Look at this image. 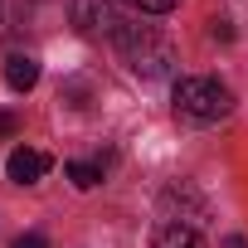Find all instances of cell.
<instances>
[{
    "label": "cell",
    "instance_id": "30bf717a",
    "mask_svg": "<svg viewBox=\"0 0 248 248\" xmlns=\"http://www.w3.org/2000/svg\"><path fill=\"white\" fill-rule=\"evenodd\" d=\"M15 248H49V238H44V233H20Z\"/></svg>",
    "mask_w": 248,
    "mask_h": 248
},
{
    "label": "cell",
    "instance_id": "8992f818",
    "mask_svg": "<svg viewBox=\"0 0 248 248\" xmlns=\"http://www.w3.org/2000/svg\"><path fill=\"white\" fill-rule=\"evenodd\" d=\"M5 83H10L15 93H30V88L39 83V59H30V54H10V59H5Z\"/></svg>",
    "mask_w": 248,
    "mask_h": 248
},
{
    "label": "cell",
    "instance_id": "9c48e42d",
    "mask_svg": "<svg viewBox=\"0 0 248 248\" xmlns=\"http://www.w3.org/2000/svg\"><path fill=\"white\" fill-rule=\"evenodd\" d=\"M127 5H137V10H146V15H166V10L180 5V0H127Z\"/></svg>",
    "mask_w": 248,
    "mask_h": 248
},
{
    "label": "cell",
    "instance_id": "277c9868",
    "mask_svg": "<svg viewBox=\"0 0 248 248\" xmlns=\"http://www.w3.org/2000/svg\"><path fill=\"white\" fill-rule=\"evenodd\" d=\"M161 214L166 219H175V224H185V229H195V224H204V200L190 190V185H170V190H161Z\"/></svg>",
    "mask_w": 248,
    "mask_h": 248
},
{
    "label": "cell",
    "instance_id": "5b68a950",
    "mask_svg": "<svg viewBox=\"0 0 248 248\" xmlns=\"http://www.w3.org/2000/svg\"><path fill=\"white\" fill-rule=\"evenodd\" d=\"M49 156L44 151H34V146H15L10 151V161H5V175L15 180V185H34V180H44L49 175Z\"/></svg>",
    "mask_w": 248,
    "mask_h": 248
},
{
    "label": "cell",
    "instance_id": "6da1fadb",
    "mask_svg": "<svg viewBox=\"0 0 248 248\" xmlns=\"http://www.w3.org/2000/svg\"><path fill=\"white\" fill-rule=\"evenodd\" d=\"M233 112V93L219 78H180L175 83V117L190 122V127H209V122H224Z\"/></svg>",
    "mask_w": 248,
    "mask_h": 248
},
{
    "label": "cell",
    "instance_id": "7a4b0ae2",
    "mask_svg": "<svg viewBox=\"0 0 248 248\" xmlns=\"http://www.w3.org/2000/svg\"><path fill=\"white\" fill-rule=\"evenodd\" d=\"M117 49H122V59H127V68L137 78H166L170 63H175L170 44L156 30H146V25H127V30L117 34Z\"/></svg>",
    "mask_w": 248,
    "mask_h": 248
},
{
    "label": "cell",
    "instance_id": "4fadbf2b",
    "mask_svg": "<svg viewBox=\"0 0 248 248\" xmlns=\"http://www.w3.org/2000/svg\"><path fill=\"white\" fill-rule=\"evenodd\" d=\"M229 248H248V243H243V238H229Z\"/></svg>",
    "mask_w": 248,
    "mask_h": 248
},
{
    "label": "cell",
    "instance_id": "8fae6325",
    "mask_svg": "<svg viewBox=\"0 0 248 248\" xmlns=\"http://www.w3.org/2000/svg\"><path fill=\"white\" fill-rule=\"evenodd\" d=\"M209 25H214V30H209V34H214V39H233V25H229V20H224V15H219V20H209Z\"/></svg>",
    "mask_w": 248,
    "mask_h": 248
},
{
    "label": "cell",
    "instance_id": "ba28073f",
    "mask_svg": "<svg viewBox=\"0 0 248 248\" xmlns=\"http://www.w3.org/2000/svg\"><path fill=\"white\" fill-rule=\"evenodd\" d=\"M63 175H68L78 190H93V185H102V166H88V161H68V166H63Z\"/></svg>",
    "mask_w": 248,
    "mask_h": 248
},
{
    "label": "cell",
    "instance_id": "52a82bcc",
    "mask_svg": "<svg viewBox=\"0 0 248 248\" xmlns=\"http://www.w3.org/2000/svg\"><path fill=\"white\" fill-rule=\"evenodd\" d=\"M151 248H204L200 229H185V224H161L151 233Z\"/></svg>",
    "mask_w": 248,
    "mask_h": 248
},
{
    "label": "cell",
    "instance_id": "7c38bea8",
    "mask_svg": "<svg viewBox=\"0 0 248 248\" xmlns=\"http://www.w3.org/2000/svg\"><path fill=\"white\" fill-rule=\"evenodd\" d=\"M10 132H15V117H10V112H0V137H10Z\"/></svg>",
    "mask_w": 248,
    "mask_h": 248
},
{
    "label": "cell",
    "instance_id": "3957f363",
    "mask_svg": "<svg viewBox=\"0 0 248 248\" xmlns=\"http://www.w3.org/2000/svg\"><path fill=\"white\" fill-rule=\"evenodd\" d=\"M68 15H73V30L88 34V39H117L122 30H127L112 0H73Z\"/></svg>",
    "mask_w": 248,
    "mask_h": 248
}]
</instances>
